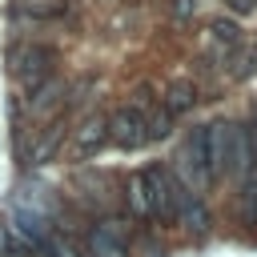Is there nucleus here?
<instances>
[{"label": "nucleus", "mask_w": 257, "mask_h": 257, "mask_svg": "<svg viewBox=\"0 0 257 257\" xmlns=\"http://www.w3.org/2000/svg\"><path fill=\"white\" fill-rule=\"evenodd\" d=\"M141 253H145V257H165V249H157L153 241H145V249H141Z\"/></svg>", "instance_id": "nucleus-20"}, {"label": "nucleus", "mask_w": 257, "mask_h": 257, "mask_svg": "<svg viewBox=\"0 0 257 257\" xmlns=\"http://www.w3.org/2000/svg\"><path fill=\"white\" fill-rule=\"evenodd\" d=\"M209 32H213V40L225 44V48H237V40H241V28H237L233 20H213Z\"/></svg>", "instance_id": "nucleus-16"}, {"label": "nucleus", "mask_w": 257, "mask_h": 257, "mask_svg": "<svg viewBox=\"0 0 257 257\" xmlns=\"http://www.w3.org/2000/svg\"><path fill=\"white\" fill-rule=\"evenodd\" d=\"M205 145H209V169H213V177L229 173V157H233V124H205Z\"/></svg>", "instance_id": "nucleus-7"}, {"label": "nucleus", "mask_w": 257, "mask_h": 257, "mask_svg": "<svg viewBox=\"0 0 257 257\" xmlns=\"http://www.w3.org/2000/svg\"><path fill=\"white\" fill-rule=\"evenodd\" d=\"M145 133H149V141H161V137H169L173 133V112L161 104V108H153L149 116H145Z\"/></svg>", "instance_id": "nucleus-15"}, {"label": "nucleus", "mask_w": 257, "mask_h": 257, "mask_svg": "<svg viewBox=\"0 0 257 257\" xmlns=\"http://www.w3.org/2000/svg\"><path fill=\"white\" fill-rule=\"evenodd\" d=\"M8 68H12V76L32 92L44 76H52V68H56V48H48V44H32V40H20V44L8 48Z\"/></svg>", "instance_id": "nucleus-1"}, {"label": "nucleus", "mask_w": 257, "mask_h": 257, "mask_svg": "<svg viewBox=\"0 0 257 257\" xmlns=\"http://www.w3.org/2000/svg\"><path fill=\"white\" fill-rule=\"evenodd\" d=\"M108 141H112L116 149H141V145L149 141V133H145V112L133 108V104L116 108V112L108 116Z\"/></svg>", "instance_id": "nucleus-4"}, {"label": "nucleus", "mask_w": 257, "mask_h": 257, "mask_svg": "<svg viewBox=\"0 0 257 257\" xmlns=\"http://www.w3.org/2000/svg\"><path fill=\"white\" fill-rule=\"evenodd\" d=\"M253 72H257V44H253V48H241L233 76H237V80H245V76H253Z\"/></svg>", "instance_id": "nucleus-17"}, {"label": "nucleus", "mask_w": 257, "mask_h": 257, "mask_svg": "<svg viewBox=\"0 0 257 257\" xmlns=\"http://www.w3.org/2000/svg\"><path fill=\"white\" fill-rule=\"evenodd\" d=\"M145 193H149V221L177 225V213H173V173L161 169V165H149L145 169Z\"/></svg>", "instance_id": "nucleus-2"}, {"label": "nucleus", "mask_w": 257, "mask_h": 257, "mask_svg": "<svg viewBox=\"0 0 257 257\" xmlns=\"http://www.w3.org/2000/svg\"><path fill=\"white\" fill-rule=\"evenodd\" d=\"M60 137H64V120H52V128L36 141V149H32V165H44L52 153H56V145H60Z\"/></svg>", "instance_id": "nucleus-14"}, {"label": "nucleus", "mask_w": 257, "mask_h": 257, "mask_svg": "<svg viewBox=\"0 0 257 257\" xmlns=\"http://www.w3.org/2000/svg\"><path fill=\"white\" fill-rule=\"evenodd\" d=\"M124 201H128V213H133L137 221H149V193H145V169L128 173V181H124Z\"/></svg>", "instance_id": "nucleus-9"}, {"label": "nucleus", "mask_w": 257, "mask_h": 257, "mask_svg": "<svg viewBox=\"0 0 257 257\" xmlns=\"http://www.w3.org/2000/svg\"><path fill=\"white\" fill-rule=\"evenodd\" d=\"M84 257H128V241L120 221H100L84 237Z\"/></svg>", "instance_id": "nucleus-5"}, {"label": "nucleus", "mask_w": 257, "mask_h": 257, "mask_svg": "<svg viewBox=\"0 0 257 257\" xmlns=\"http://www.w3.org/2000/svg\"><path fill=\"white\" fill-rule=\"evenodd\" d=\"M181 165H185V173H189V189H193V193H205V189L217 181V177H213V169H209V145H205V128H193V133H189Z\"/></svg>", "instance_id": "nucleus-3"}, {"label": "nucleus", "mask_w": 257, "mask_h": 257, "mask_svg": "<svg viewBox=\"0 0 257 257\" xmlns=\"http://www.w3.org/2000/svg\"><path fill=\"white\" fill-rule=\"evenodd\" d=\"M229 8H233V12H253L257 0H229Z\"/></svg>", "instance_id": "nucleus-19"}, {"label": "nucleus", "mask_w": 257, "mask_h": 257, "mask_svg": "<svg viewBox=\"0 0 257 257\" xmlns=\"http://www.w3.org/2000/svg\"><path fill=\"white\" fill-rule=\"evenodd\" d=\"M241 221H245V229L257 225V169H249L241 177Z\"/></svg>", "instance_id": "nucleus-12"}, {"label": "nucleus", "mask_w": 257, "mask_h": 257, "mask_svg": "<svg viewBox=\"0 0 257 257\" xmlns=\"http://www.w3.org/2000/svg\"><path fill=\"white\" fill-rule=\"evenodd\" d=\"M16 16H24V20H60V16H68V0H16Z\"/></svg>", "instance_id": "nucleus-8"}, {"label": "nucleus", "mask_w": 257, "mask_h": 257, "mask_svg": "<svg viewBox=\"0 0 257 257\" xmlns=\"http://www.w3.org/2000/svg\"><path fill=\"white\" fill-rule=\"evenodd\" d=\"M108 145V116H84L76 124V141H72V157H92Z\"/></svg>", "instance_id": "nucleus-6"}, {"label": "nucleus", "mask_w": 257, "mask_h": 257, "mask_svg": "<svg viewBox=\"0 0 257 257\" xmlns=\"http://www.w3.org/2000/svg\"><path fill=\"white\" fill-rule=\"evenodd\" d=\"M197 104V84L193 80H173L169 88H165V108L177 116V112H189Z\"/></svg>", "instance_id": "nucleus-11"}, {"label": "nucleus", "mask_w": 257, "mask_h": 257, "mask_svg": "<svg viewBox=\"0 0 257 257\" xmlns=\"http://www.w3.org/2000/svg\"><path fill=\"white\" fill-rule=\"evenodd\" d=\"M40 249H44L48 257H84V249H80L68 233H48V237L40 241Z\"/></svg>", "instance_id": "nucleus-13"}, {"label": "nucleus", "mask_w": 257, "mask_h": 257, "mask_svg": "<svg viewBox=\"0 0 257 257\" xmlns=\"http://www.w3.org/2000/svg\"><path fill=\"white\" fill-rule=\"evenodd\" d=\"M64 96V84L56 80V76H44L36 88H32V96H28V108L32 112H48V108H56V100Z\"/></svg>", "instance_id": "nucleus-10"}, {"label": "nucleus", "mask_w": 257, "mask_h": 257, "mask_svg": "<svg viewBox=\"0 0 257 257\" xmlns=\"http://www.w3.org/2000/svg\"><path fill=\"white\" fill-rule=\"evenodd\" d=\"M169 8H173V16H177V20H189V16L197 12V0H173Z\"/></svg>", "instance_id": "nucleus-18"}]
</instances>
